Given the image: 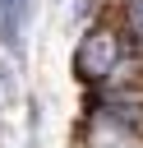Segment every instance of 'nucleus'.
I'll return each mask as SVG.
<instances>
[{
	"label": "nucleus",
	"mask_w": 143,
	"mask_h": 148,
	"mask_svg": "<svg viewBox=\"0 0 143 148\" xmlns=\"http://www.w3.org/2000/svg\"><path fill=\"white\" fill-rule=\"evenodd\" d=\"M125 56H129V51H125V42H120L115 28H88L83 42L74 46V74H78L88 88H101V83H111V79L120 74Z\"/></svg>",
	"instance_id": "obj_1"
},
{
	"label": "nucleus",
	"mask_w": 143,
	"mask_h": 148,
	"mask_svg": "<svg viewBox=\"0 0 143 148\" xmlns=\"http://www.w3.org/2000/svg\"><path fill=\"white\" fill-rule=\"evenodd\" d=\"M120 42L129 56H143V0H120Z\"/></svg>",
	"instance_id": "obj_3"
},
{
	"label": "nucleus",
	"mask_w": 143,
	"mask_h": 148,
	"mask_svg": "<svg viewBox=\"0 0 143 148\" xmlns=\"http://www.w3.org/2000/svg\"><path fill=\"white\" fill-rule=\"evenodd\" d=\"M0 92L14 97V69H9V65H0Z\"/></svg>",
	"instance_id": "obj_4"
},
{
	"label": "nucleus",
	"mask_w": 143,
	"mask_h": 148,
	"mask_svg": "<svg viewBox=\"0 0 143 148\" xmlns=\"http://www.w3.org/2000/svg\"><path fill=\"white\" fill-rule=\"evenodd\" d=\"M32 18V0H0V42L9 56H23V28Z\"/></svg>",
	"instance_id": "obj_2"
}]
</instances>
